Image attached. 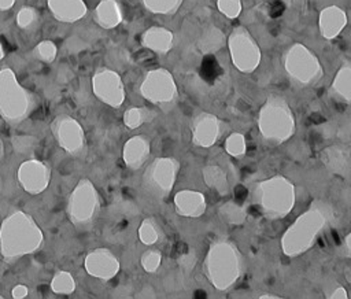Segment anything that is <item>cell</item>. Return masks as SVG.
<instances>
[{
  "label": "cell",
  "instance_id": "obj_1",
  "mask_svg": "<svg viewBox=\"0 0 351 299\" xmlns=\"http://www.w3.org/2000/svg\"><path fill=\"white\" fill-rule=\"evenodd\" d=\"M335 210L326 200L315 199L282 233L281 251L288 258L307 252L315 244L319 233L333 221Z\"/></svg>",
  "mask_w": 351,
  "mask_h": 299
},
{
  "label": "cell",
  "instance_id": "obj_2",
  "mask_svg": "<svg viewBox=\"0 0 351 299\" xmlns=\"http://www.w3.org/2000/svg\"><path fill=\"white\" fill-rule=\"evenodd\" d=\"M43 241L41 228L25 211L11 213L0 225V255L8 263L36 252Z\"/></svg>",
  "mask_w": 351,
  "mask_h": 299
},
{
  "label": "cell",
  "instance_id": "obj_3",
  "mask_svg": "<svg viewBox=\"0 0 351 299\" xmlns=\"http://www.w3.org/2000/svg\"><path fill=\"white\" fill-rule=\"evenodd\" d=\"M202 272L217 291H230L243 273V256L237 244L228 239L211 241L203 261Z\"/></svg>",
  "mask_w": 351,
  "mask_h": 299
},
{
  "label": "cell",
  "instance_id": "obj_4",
  "mask_svg": "<svg viewBox=\"0 0 351 299\" xmlns=\"http://www.w3.org/2000/svg\"><path fill=\"white\" fill-rule=\"evenodd\" d=\"M251 199L259 207L266 219L285 218L295 207V184L282 174H276L254 184Z\"/></svg>",
  "mask_w": 351,
  "mask_h": 299
},
{
  "label": "cell",
  "instance_id": "obj_5",
  "mask_svg": "<svg viewBox=\"0 0 351 299\" xmlns=\"http://www.w3.org/2000/svg\"><path fill=\"white\" fill-rule=\"evenodd\" d=\"M256 128L266 143L282 144L296 132L295 114L281 95L271 93L261 106L256 117Z\"/></svg>",
  "mask_w": 351,
  "mask_h": 299
},
{
  "label": "cell",
  "instance_id": "obj_6",
  "mask_svg": "<svg viewBox=\"0 0 351 299\" xmlns=\"http://www.w3.org/2000/svg\"><path fill=\"white\" fill-rule=\"evenodd\" d=\"M34 108L32 93L25 89L10 69L0 70V115L10 125L26 119Z\"/></svg>",
  "mask_w": 351,
  "mask_h": 299
},
{
  "label": "cell",
  "instance_id": "obj_7",
  "mask_svg": "<svg viewBox=\"0 0 351 299\" xmlns=\"http://www.w3.org/2000/svg\"><path fill=\"white\" fill-rule=\"evenodd\" d=\"M282 64L289 80L300 86H313L324 75L318 56L302 43H295L285 51Z\"/></svg>",
  "mask_w": 351,
  "mask_h": 299
},
{
  "label": "cell",
  "instance_id": "obj_8",
  "mask_svg": "<svg viewBox=\"0 0 351 299\" xmlns=\"http://www.w3.org/2000/svg\"><path fill=\"white\" fill-rule=\"evenodd\" d=\"M99 210L100 196L96 187L90 180L81 178L67 200L66 213L69 219L74 226H86L92 224Z\"/></svg>",
  "mask_w": 351,
  "mask_h": 299
},
{
  "label": "cell",
  "instance_id": "obj_9",
  "mask_svg": "<svg viewBox=\"0 0 351 299\" xmlns=\"http://www.w3.org/2000/svg\"><path fill=\"white\" fill-rule=\"evenodd\" d=\"M228 48L233 66L240 71L250 74L255 71L262 60V51L254 36L244 26H236L228 36Z\"/></svg>",
  "mask_w": 351,
  "mask_h": 299
},
{
  "label": "cell",
  "instance_id": "obj_10",
  "mask_svg": "<svg viewBox=\"0 0 351 299\" xmlns=\"http://www.w3.org/2000/svg\"><path fill=\"white\" fill-rule=\"evenodd\" d=\"M180 171V162L173 156L154 159L143 174L144 189L156 199H166L174 188Z\"/></svg>",
  "mask_w": 351,
  "mask_h": 299
},
{
  "label": "cell",
  "instance_id": "obj_11",
  "mask_svg": "<svg viewBox=\"0 0 351 299\" xmlns=\"http://www.w3.org/2000/svg\"><path fill=\"white\" fill-rule=\"evenodd\" d=\"M141 96L152 104H170L178 97V88L173 74L163 67L149 70L141 84Z\"/></svg>",
  "mask_w": 351,
  "mask_h": 299
},
{
  "label": "cell",
  "instance_id": "obj_12",
  "mask_svg": "<svg viewBox=\"0 0 351 299\" xmlns=\"http://www.w3.org/2000/svg\"><path fill=\"white\" fill-rule=\"evenodd\" d=\"M51 130L58 144L70 155H80L85 147V133L81 123L70 115H58Z\"/></svg>",
  "mask_w": 351,
  "mask_h": 299
},
{
  "label": "cell",
  "instance_id": "obj_13",
  "mask_svg": "<svg viewBox=\"0 0 351 299\" xmlns=\"http://www.w3.org/2000/svg\"><path fill=\"white\" fill-rule=\"evenodd\" d=\"M95 96L104 104L118 108L125 101V86L121 75L110 69L99 70L92 80Z\"/></svg>",
  "mask_w": 351,
  "mask_h": 299
},
{
  "label": "cell",
  "instance_id": "obj_14",
  "mask_svg": "<svg viewBox=\"0 0 351 299\" xmlns=\"http://www.w3.org/2000/svg\"><path fill=\"white\" fill-rule=\"evenodd\" d=\"M189 129L192 144L200 148H210L221 139L223 121L213 112L202 111L193 117Z\"/></svg>",
  "mask_w": 351,
  "mask_h": 299
},
{
  "label": "cell",
  "instance_id": "obj_15",
  "mask_svg": "<svg viewBox=\"0 0 351 299\" xmlns=\"http://www.w3.org/2000/svg\"><path fill=\"white\" fill-rule=\"evenodd\" d=\"M18 181L25 192L38 195L44 192L51 180V170L47 163L38 159L23 160L18 167Z\"/></svg>",
  "mask_w": 351,
  "mask_h": 299
},
{
  "label": "cell",
  "instance_id": "obj_16",
  "mask_svg": "<svg viewBox=\"0 0 351 299\" xmlns=\"http://www.w3.org/2000/svg\"><path fill=\"white\" fill-rule=\"evenodd\" d=\"M84 267L89 276L101 281H110L118 274L121 263L111 250L100 247L85 255Z\"/></svg>",
  "mask_w": 351,
  "mask_h": 299
},
{
  "label": "cell",
  "instance_id": "obj_17",
  "mask_svg": "<svg viewBox=\"0 0 351 299\" xmlns=\"http://www.w3.org/2000/svg\"><path fill=\"white\" fill-rule=\"evenodd\" d=\"M324 167L336 177L350 178L351 176V147L348 143L337 141L325 147L319 154Z\"/></svg>",
  "mask_w": 351,
  "mask_h": 299
},
{
  "label": "cell",
  "instance_id": "obj_18",
  "mask_svg": "<svg viewBox=\"0 0 351 299\" xmlns=\"http://www.w3.org/2000/svg\"><path fill=\"white\" fill-rule=\"evenodd\" d=\"M174 210L180 217L199 218L207 210L206 196L196 189H181L173 198Z\"/></svg>",
  "mask_w": 351,
  "mask_h": 299
},
{
  "label": "cell",
  "instance_id": "obj_19",
  "mask_svg": "<svg viewBox=\"0 0 351 299\" xmlns=\"http://www.w3.org/2000/svg\"><path fill=\"white\" fill-rule=\"evenodd\" d=\"M347 14L346 11L336 5H328L324 7L319 11V16H318V29H319V34L325 38V40H333L336 38L347 26Z\"/></svg>",
  "mask_w": 351,
  "mask_h": 299
},
{
  "label": "cell",
  "instance_id": "obj_20",
  "mask_svg": "<svg viewBox=\"0 0 351 299\" xmlns=\"http://www.w3.org/2000/svg\"><path fill=\"white\" fill-rule=\"evenodd\" d=\"M151 143L143 134H136L128 139L122 148L123 163L130 170H138L149 158Z\"/></svg>",
  "mask_w": 351,
  "mask_h": 299
},
{
  "label": "cell",
  "instance_id": "obj_21",
  "mask_svg": "<svg viewBox=\"0 0 351 299\" xmlns=\"http://www.w3.org/2000/svg\"><path fill=\"white\" fill-rule=\"evenodd\" d=\"M174 34L163 26H151L141 34V44L159 55L167 53L173 48Z\"/></svg>",
  "mask_w": 351,
  "mask_h": 299
},
{
  "label": "cell",
  "instance_id": "obj_22",
  "mask_svg": "<svg viewBox=\"0 0 351 299\" xmlns=\"http://www.w3.org/2000/svg\"><path fill=\"white\" fill-rule=\"evenodd\" d=\"M329 92L336 100L351 104V59L343 60L330 82Z\"/></svg>",
  "mask_w": 351,
  "mask_h": 299
},
{
  "label": "cell",
  "instance_id": "obj_23",
  "mask_svg": "<svg viewBox=\"0 0 351 299\" xmlns=\"http://www.w3.org/2000/svg\"><path fill=\"white\" fill-rule=\"evenodd\" d=\"M48 7L52 15L62 22H75L86 12L82 0H48Z\"/></svg>",
  "mask_w": 351,
  "mask_h": 299
},
{
  "label": "cell",
  "instance_id": "obj_24",
  "mask_svg": "<svg viewBox=\"0 0 351 299\" xmlns=\"http://www.w3.org/2000/svg\"><path fill=\"white\" fill-rule=\"evenodd\" d=\"M95 21L104 29H112L122 22V11L115 0H101L95 10Z\"/></svg>",
  "mask_w": 351,
  "mask_h": 299
},
{
  "label": "cell",
  "instance_id": "obj_25",
  "mask_svg": "<svg viewBox=\"0 0 351 299\" xmlns=\"http://www.w3.org/2000/svg\"><path fill=\"white\" fill-rule=\"evenodd\" d=\"M225 40L226 38H225L223 32L219 27L210 25V26L204 27L203 32L200 33V36L197 37L196 48L203 55L215 53L225 45Z\"/></svg>",
  "mask_w": 351,
  "mask_h": 299
},
{
  "label": "cell",
  "instance_id": "obj_26",
  "mask_svg": "<svg viewBox=\"0 0 351 299\" xmlns=\"http://www.w3.org/2000/svg\"><path fill=\"white\" fill-rule=\"evenodd\" d=\"M202 177H203L204 184L210 189L215 191L217 193H219L222 196L229 193L230 185H229V181H228V176L219 165H214V163L206 165L202 169Z\"/></svg>",
  "mask_w": 351,
  "mask_h": 299
},
{
  "label": "cell",
  "instance_id": "obj_27",
  "mask_svg": "<svg viewBox=\"0 0 351 299\" xmlns=\"http://www.w3.org/2000/svg\"><path fill=\"white\" fill-rule=\"evenodd\" d=\"M319 133L325 139H337V141L348 143L351 140V119L326 121L318 126Z\"/></svg>",
  "mask_w": 351,
  "mask_h": 299
},
{
  "label": "cell",
  "instance_id": "obj_28",
  "mask_svg": "<svg viewBox=\"0 0 351 299\" xmlns=\"http://www.w3.org/2000/svg\"><path fill=\"white\" fill-rule=\"evenodd\" d=\"M218 215L225 224L230 226H240L247 219V210L243 204L229 200L218 207Z\"/></svg>",
  "mask_w": 351,
  "mask_h": 299
},
{
  "label": "cell",
  "instance_id": "obj_29",
  "mask_svg": "<svg viewBox=\"0 0 351 299\" xmlns=\"http://www.w3.org/2000/svg\"><path fill=\"white\" fill-rule=\"evenodd\" d=\"M155 112L147 107H130L123 112V123L128 129H137L143 123L151 121Z\"/></svg>",
  "mask_w": 351,
  "mask_h": 299
},
{
  "label": "cell",
  "instance_id": "obj_30",
  "mask_svg": "<svg viewBox=\"0 0 351 299\" xmlns=\"http://www.w3.org/2000/svg\"><path fill=\"white\" fill-rule=\"evenodd\" d=\"M137 235L143 244H145V246L156 244L160 239V228H159L156 219L152 217L144 218L138 226Z\"/></svg>",
  "mask_w": 351,
  "mask_h": 299
},
{
  "label": "cell",
  "instance_id": "obj_31",
  "mask_svg": "<svg viewBox=\"0 0 351 299\" xmlns=\"http://www.w3.org/2000/svg\"><path fill=\"white\" fill-rule=\"evenodd\" d=\"M75 287H77V283L73 274L66 270L56 272L51 280L52 292L59 295H70L75 291Z\"/></svg>",
  "mask_w": 351,
  "mask_h": 299
},
{
  "label": "cell",
  "instance_id": "obj_32",
  "mask_svg": "<svg viewBox=\"0 0 351 299\" xmlns=\"http://www.w3.org/2000/svg\"><path fill=\"white\" fill-rule=\"evenodd\" d=\"M144 7L152 12L159 15H173L182 5L184 0H141Z\"/></svg>",
  "mask_w": 351,
  "mask_h": 299
},
{
  "label": "cell",
  "instance_id": "obj_33",
  "mask_svg": "<svg viewBox=\"0 0 351 299\" xmlns=\"http://www.w3.org/2000/svg\"><path fill=\"white\" fill-rule=\"evenodd\" d=\"M225 152L229 156L233 158H241L245 155L247 152V141H245V136L240 132H232L226 139H225V144H223Z\"/></svg>",
  "mask_w": 351,
  "mask_h": 299
},
{
  "label": "cell",
  "instance_id": "obj_34",
  "mask_svg": "<svg viewBox=\"0 0 351 299\" xmlns=\"http://www.w3.org/2000/svg\"><path fill=\"white\" fill-rule=\"evenodd\" d=\"M11 145L16 154L27 156L34 152L38 141L33 134H14L11 139Z\"/></svg>",
  "mask_w": 351,
  "mask_h": 299
},
{
  "label": "cell",
  "instance_id": "obj_35",
  "mask_svg": "<svg viewBox=\"0 0 351 299\" xmlns=\"http://www.w3.org/2000/svg\"><path fill=\"white\" fill-rule=\"evenodd\" d=\"M140 263H141V267L147 273H155L160 267L162 252L159 250H155V248H148L147 251H144L141 254Z\"/></svg>",
  "mask_w": 351,
  "mask_h": 299
},
{
  "label": "cell",
  "instance_id": "obj_36",
  "mask_svg": "<svg viewBox=\"0 0 351 299\" xmlns=\"http://www.w3.org/2000/svg\"><path fill=\"white\" fill-rule=\"evenodd\" d=\"M218 11L229 19H236L243 10L241 0H217Z\"/></svg>",
  "mask_w": 351,
  "mask_h": 299
},
{
  "label": "cell",
  "instance_id": "obj_37",
  "mask_svg": "<svg viewBox=\"0 0 351 299\" xmlns=\"http://www.w3.org/2000/svg\"><path fill=\"white\" fill-rule=\"evenodd\" d=\"M36 53L44 62H52L55 59V56H56V45L52 41H49V40L41 41L36 47Z\"/></svg>",
  "mask_w": 351,
  "mask_h": 299
},
{
  "label": "cell",
  "instance_id": "obj_38",
  "mask_svg": "<svg viewBox=\"0 0 351 299\" xmlns=\"http://www.w3.org/2000/svg\"><path fill=\"white\" fill-rule=\"evenodd\" d=\"M37 19V12L34 8L32 7H23L18 11L16 15V22L19 25V27H27L30 26L34 21Z\"/></svg>",
  "mask_w": 351,
  "mask_h": 299
},
{
  "label": "cell",
  "instance_id": "obj_39",
  "mask_svg": "<svg viewBox=\"0 0 351 299\" xmlns=\"http://www.w3.org/2000/svg\"><path fill=\"white\" fill-rule=\"evenodd\" d=\"M177 263H178V266H180L182 270H186V272L193 270V267H195L196 263H197L196 251H195V250H188L186 252L181 254V255L177 258Z\"/></svg>",
  "mask_w": 351,
  "mask_h": 299
},
{
  "label": "cell",
  "instance_id": "obj_40",
  "mask_svg": "<svg viewBox=\"0 0 351 299\" xmlns=\"http://www.w3.org/2000/svg\"><path fill=\"white\" fill-rule=\"evenodd\" d=\"M337 255L341 258L351 259V230L344 236L341 244L337 247Z\"/></svg>",
  "mask_w": 351,
  "mask_h": 299
},
{
  "label": "cell",
  "instance_id": "obj_41",
  "mask_svg": "<svg viewBox=\"0 0 351 299\" xmlns=\"http://www.w3.org/2000/svg\"><path fill=\"white\" fill-rule=\"evenodd\" d=\"M27 292H29V289H27L26 285H23V284H16V285L11 289V296H12L14 299H23V298L27 296Z\"/></svg>",
  "mask_w": 351,
  "mask_h": 299
},
{
  "label": "cell",
  "instance_id": "obj_42",
  "mask_svg": "<svg viewBox=\"0 0 351 299\" xmlns=\"http://www.w3.org/2000/svg\"><path fill=\"white\" fill-rule=\"evenodd\" d=\"M329 298L330 299H347L348 294H347V289L343 285H337L336 288H333Z\"/></svg>",
  "mask_w": 351,
  "mask_h": 299
},
{
  "label": "cell",
  "instance_id": "obj_43",
  "mask_svg": "<svg viewBox=\"0 0 351 299\" xmlns=\"http://www.w3.org/2000/svg\"><path fill=\"white\" fill-rule=\"evenodd\" d=\"M15 0H0V10H8L14 5Z\"/></svg>",
  "mask_w": 351,
  "mask_h": 299
},
{
  "label": "cell",
  "instance_id": "obj_44",
  "mask_svg": "<svg viewBox=\"0 0 351 299\" xmlns=\"http://www.w3.org/2000/svg\"><path fill=\"white\" fill-rule=\"evenodd\" d=\"M258 298L259 299H278L280 296L278 295H273V294H263V295H259Z\"/></svg>",
  "mask_w": 351,
  "mask_h": 299
},
{
  "label": "cell",
  "instance_id": "obj_45",
  "mask_svg": "<svg viewBox=\"0 0 351 299\" xmlns=\"http://www.w3.org/2000/svg\"><path fill=\"white\" fill-rule=\"evenodd\" d=\"M4 154H5V151H4V141H3V139L0 137V160H3Z\"/></svg>",
  "mask_w": 351,
  "mask_h": 299
},
{
  "label": "cell",
  "instance_id": "obj_46",
  "mask_svg": "<svg viewBox=\"0 0 351 299\" xmlns=\"http://www.w3.org/2000/svg\"><path fill=\"white\" fill-rule=\"evenodd\" d=\"M282 1H284L287 5H291V4H293L295 1H299V0H282Z\"/></svg>",
  "mask_w": 351,
  "mask_h": 299
},
{
  "label": "cell",
  "instance_id": "obj_47",
  "mask_svg": "<svg viewBox=\"0 0 351 299\" xmlns=\"http://www.w3.org/2000/svg\"><path fill=\"white\" fill-rule=\"evenodd\" d=\"M4 56V51H3V47H1V43H0V59H3Z\"/></svg>",
  "mask_w": 351,
  "mask_h": 299
},
{
  "label": "cell",
  "instance_id": "obj_48",
  "mask_svg": "<svg viewBox=\"0 0 351 299\" xmlns=\"http://www.w3.org/2000/svg\"><path fill=\"white\" fill-rule=\"evenodd\" d=\"M1 188H3V178H1V176H0V192H1Z\"/></svg>",
  "mask_w": 351,
  "mask_h": 299
},
{
  "label": "cell",
  "instance_id": "obj_49",
  "mask_svg": "<svg viewBox=\"0 0 351 299\" xmlns=\"http://www.w3.org/2000/svg\"><path fill=\"white\" fill-rule=\"evenodd\" d=\"M1 298H3V296H1V295H0V299H1Z\"/></svg>",
  "mask_w": 351,
  "mask_h": 299
}]
</instances>
